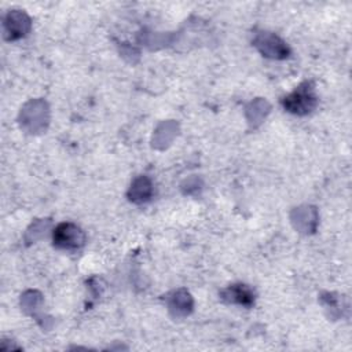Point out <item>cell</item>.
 Returning a JSON list of instances; mask_svg holds the SVG:
<instances>
[{
  "label": "cell",
  "instance_id": "7a4b0ae2",
  "mask_svg": "<svg viewBox=\"0 0 352 352\" xmlns=\"http://www.w3.org/2000/svg\"><path fill=\"white\" fill-rule=\"evenodd\" d=\"M52 242L58 249L77 250L85 243V234L73 223H60L54 230Z\"/></svg>",
  "mask_w": 352,
  "mask_h": 352
},
{
  "label": "cell",
  "instance_id": "277c9868",
  "mask_svg": "<svg viewBox=\"0 0 352 352\" xmlns=\"http://www.w3.org/2000/svg\"><path fill=\"white\" fill-rule=\"evenodd\" d=\"M29 26L28 18L21 12H10L6 21V29L11 34L10 38L21 37Z\"/></svg>",
  "mask_w": 352,
  "mask_h": 352
},
{
  "label": "cell",
  "instance_id": "3957f363",
  "mask_svg": "<svg viewBox=\"0 0 352 352\" xmlns=\"http://www.w3.org/2000/svg\"><path fill=\"white\" fill-rule=\"evenodd\" d=\"M221 296L227 302L238 304L243 307H250L254 302L253 290L248 285H242V283H235L228 286L226 290H223Z\"/></svg>",
  "mask_w": 352,
  "mask_h": 352
},
{
  "label": "cell",
  "instance_id": "6da1fadb",
  "mask_svg": "<svg viewBox=\"0 0 352 352\" xmlns=\"http://www.w3.org/2000/svg\"><path fill=\"white\" fill-rule=\"evenodd\" d=\"M316 102L318 98L315 95L314 87L308 81L300 84L293 92L282 99L285 110L297 116H305L311 113L316 107Z\"/></svg>",
  "mask_w": 352,
  "mask_h": 352
}]
</instances>
